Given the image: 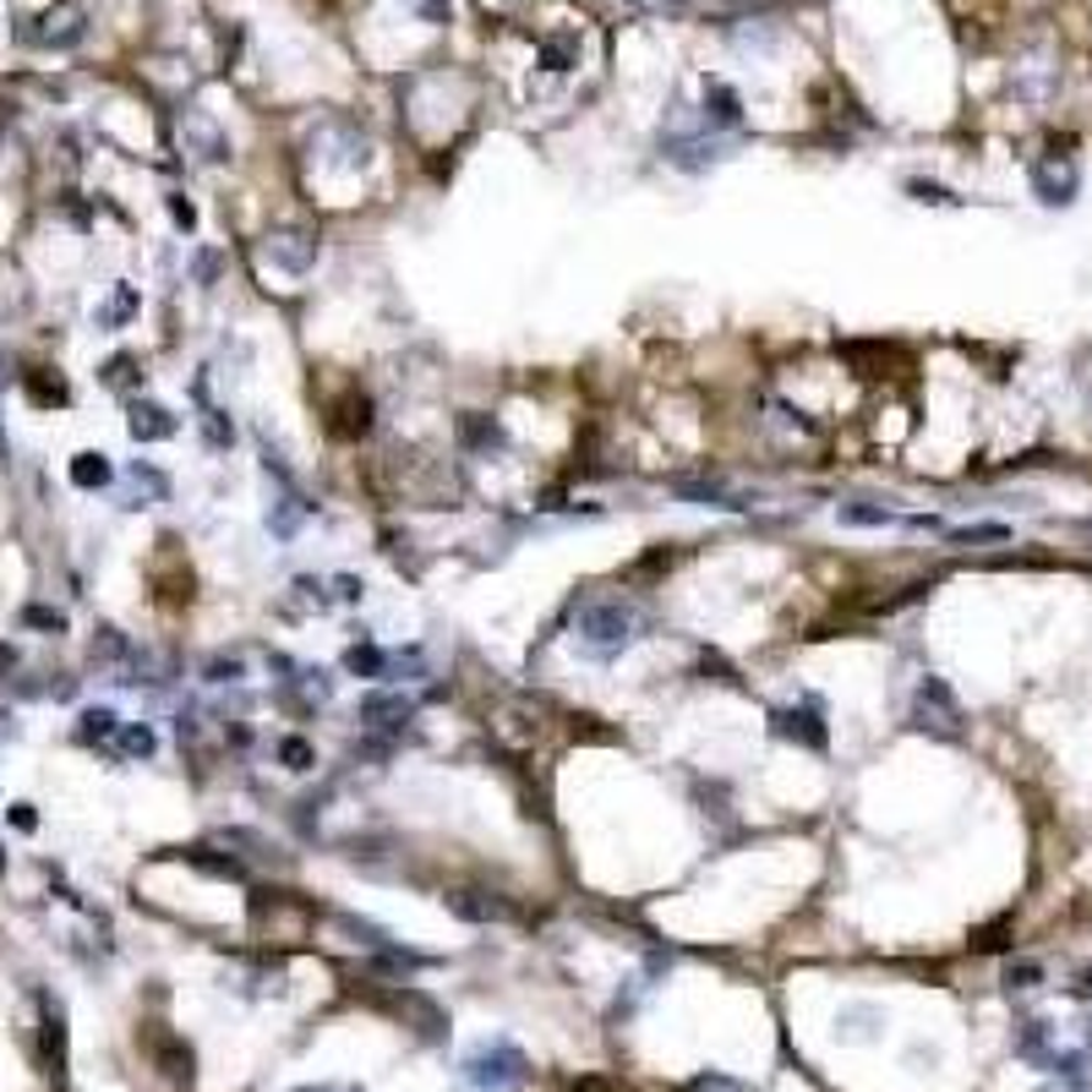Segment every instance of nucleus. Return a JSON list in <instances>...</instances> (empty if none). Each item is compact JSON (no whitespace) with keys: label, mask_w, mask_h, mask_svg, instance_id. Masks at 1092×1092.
I'll list each match as a JSON object with an SVG mask.
<instances>
[{"label":"nucleus","mask_w":1092,"mask_h":1092,"mask_svg":"<svg viewBox=\"0 0 1092 1092\" xmlns=\"http://www.w3.org/2000/svg\"><path fill=\"white\" fill-rule=\"evenodd\" d=\"M82 33H88V16H82L77 5H55V11H44V16H33V22L22 27V44H38V49H71Z\"/></svg>","instance_id":"4"},{"label":"nucleus","mask_w":1092,"mask_h":1092,"mask_svg":"<svg viewBox=\"0 0 1092 1092\" xmlns=\"http://www.w3.org/2000/svg\"><path fill=\"white\" fill-rule=\"evenodd\" d=\"M405 5H410L421 22H432V27H443V22L454 16V0H405Z\"/></svg>","instance_id":"41"},{"label":"nucleus","mask_w":1092,"mask_h":1092,"mask_svg":"<svg viewBox=\"0 0 1092 1092\" xmlns=\"http://www.w3.org/2000/svg\"><path fill=\"white\" fill-rule=\"evenodd\" d=\"M11 825H16V830H33V825H38L33 803H11Z\"/></svg>","instance_id":"47"},{"label":"nucleus","mask_w":1092,"mask_h":1092,"mask_svg":"<svg viewBox=\"0 0 1092 1092\" xmlns=\"http://www.w3.org/2000/svg\"><path fill=\"white\" fill-rule=\"evenodd\" d=\"M449 913L465 918V924H514L519 918L503 896H486V891H454L449 896Z\"/></svg>","instance_id":"12"},{"label":"nucleus","mask_w":1092,"mask_h":1092,"mask_svg":"<svg viewBox=\"0 0 1092 1092\" xmlns=\"http://www.w3.org/2000/svg\"><path fill=\"white\" fill-rule=\"evenodd\" d=\"M497 732H503L508 743H536V738H541V716H536L530 705H508Z\"/></svg>","instance_id":"21"},{"label":"nucleus","mask_w":1092,"mask_h":1092,"mask_svg":"<svg viewBox=\"0 0 1092 1092\" xmlns=\"http://www.w3.org/2000/svg\"><path fill=\"white\" fill-rule=\"evenodd\" d=\"M263 470H268V475H279V481H285V486H290V481H296V475H290V465H285V454H279V449H274V443H268V438H263Z\"/></svg>","instance_id":"44"},{"label":"nucleus","mask_w":1092,"mask_h":1092,"mask_svg":"<svg viewBox=\"0 0 1092 1092\" xmlns=\"http://www.w3.org/2000/svg\"><path fill=\"white\" fill-rule=\"evenodd\" d=\"M0 874H5V852H0Z\"/></svg>","instance_id":"53"},{"label":"nucleus","mask_w":1092,"mask_h":1092,"mask_svg":"<svg viewBox=\"0 0 1092 1092\" xmlns=\"http://www.w3.org/2000/svg\"><path fill=\"white\" fill-rule=\"evenodd\" d=\"M115 738H121V754H126V760H154V749H158L154 727H143V721H132V727H121Z\"/></svg>","instance_id":"28"},{"label":"nucleus","mask_w":1092,"mask_h":1092,"mask_svg":"<svg viewBox=\"0 0 1092 1092\" xmlns=\"http://www.w3.org/2000/svg\"><path fill=\"white\" fill-rule=\"evenodd\" d=\"M1077 186H1082V175H1077V158L1071 154H1044L1033 164V191H1038L1049 208L1077 202Z\"/></svg>","instance_id":"5"},{"label":"nucleus","mask_w":1092,"mask_h":1092,"mask_svg":"<svg viewBox=\"0 0 1092 1092\" xmlns=\"http://www.w3.org/2000/svg\"><path fill=\"white\" fill-rule=\"evenodd\" d=\"M661 158H672L677 169H710L716 158H727L716 143H705V137H677V132H666L661 137Z\"/></svg>","instance_id":"14"},{"label":"nucleus","mask_w":1092,"mask_h":1092,"mask_svg":"<svg viewBox=\"0 0 1092 1092\" xmlns=\"http://www.w3.org/2000/svg\"><path fill=\"white\" fill-rule=\"evenodd\" d=\"M410 716H416L410 694H361V705H355V721L366 732H388V738H399L405 732L399 721H410Z\"/></svg>","instance_id":"6"},{"label":"nucleus","mask_w":1092,"mask_h":1092,"mask_svg":"<svg viewBox=\"0 0 1092 1092\" xmlns=\"http://www.w3.org/2000/svg\"><path fill=\"white\" fill-rule=\"evenodd\" d=\"M771 727H776V738H786V743H803V749H825L830 743V727L819 721V705H786V710H776L771 716Z\"/></svg>","instance_id":"9"},{"label":"nucleus","mask_w":1092,"mask_h":1092,"mask_svg":"<svg viewBox=\"0 0 1092 1092\" xmlns=\"http://www.w3.org/2000/svg\"><path fill=\"white\" fill-rule=\"evenodd\" d=\"M307 514H312V503H301V497L290 492V497H279V503L268 508V530H274V536H296V525H301Z\"/></svg>","instance_id":"23"},{"label":"nucleus","mask_w":1092,"mask_h":1092,"mask_svg":"<svg viewBox=\"0 0 1092 1092\" xmlns=\"http://www.w3.org/2000/svg\"><path fill=\"white\" fill-rule=\"evenodd\" d=\"M137 307H143V301H137V290H132V285H115V296L99 307V328H121V322H132Z\"/></svg>","instance_id":"25"},{"label":"nucleus","mask_w":1092,"mask_h":1092,"mask_svg":"<svg viewBox=\"0 0 1092 1092\" xmlns=\"http://www.w3.org/2000/svg\"><path fill=\"white\" fill-rule=\"evenodd\" d=\"M366 596V585L355 580V574H333V602H344V607H355Z\"/></svg>","instance_id":"43"},{"label":"nucleus","mask_w":1092,"mask_h":1092,"mask_svg":"<svg viewBox=\"0 0 1092 1092\" xmlns=\"http://www.w3.org/2000/svg\"><path fill=\"white\" fill-rule=\"evenodd\" d=\"M126 481H132L137 492H148L154 503H164V497H169V475H164V470H154V465H143V460L126 470Z\"/></svg>","instance_id":"31"},{"label":"nucleus","mask_w":1092,"mask_h":1092,"mask_svg":"<svg viewBox=\"0 0 1092 1092\" xmlns=\"http://www.w3.org/2000/svg\"><path fill=\"white\" fill-rule=\"evenodd\" d=\"M279 765H285V771H296V776H301V771H312L317 765L312 743H307V738H279Z\"/></svg>","instance_id":"32"},{"label":"nucleus","mask_w":1092,"mask_h":1092,"mask_svg":"<svg viewBox=\"0 0 1092 1092\" xmlns=\"http://www.w3.org/2000/svg\"><path fill=\"white\" fill-rule=\"evenodd\" d=\"M169 219H175V224H180V230H197V208H191V202H186V197H180V191H175V197H169Z\"/></svg>","instance_id":"45"},{"label":"nucleus","mask_w":1092,"mask_h":1092,"mask_svg":"<svg viewBox=\"0 0 1092 1092\" xmlns=\"http://www.w3.org/2000/svg\"><path fill=\"white\" fill-rule=\"evenodd\" d=\"M460 449H470V454H492V449H508V432L492 421V416H481V410H465L460 416Z\"/></svg>","instance_id":"13"},{"label":"nucleus","mask_w":1092,"mask_h":1092,"mask_svg":"<svg viewBox=\"0 0 1092 1092\" xmlns=\"http://www.w3.org/2000/svg\"><path fill=\"white\" fill-rule=\"evenodd\" d=\"M290 591H296V607H307V613H328V607H333V591H328L322 580H312V574H301Z\"/></svg>","instance_id":"29"},{"label":"nucleus","mask_w":1092,"mask_h":1092,"mask_svg":"<svg viewBox=\"0 0 1092 1092\" xmlns=\"http://www.w3.org/2000/svg\"><path fill=\"white\" fill-rule=\"evenodd\" d=\"M154 1055H158V1066H164V1077L191 1082V1049H186V1044H175V1038H154Z\"/></svg>","instance_id":"27"},{"label":"nucleus","mask_w":1092,"mask_h":1092,"mask_svg":"<svg viewBox=\"0 0 1092 1092\" xmlns=\"http://www.w3.org/2000/svg\"><path fill=\"white\" fill-rule=\"evenodd\" d=\"M836 519H841V525H891L896 514H891V508H874V503H841Z\"/></svg>","instance_id":"34"},{"label":"nucleus","mask_w":1092,"mask_h":1092,"mask_svg":"<svg viewBox=\"0 0 1092 1092\" xmlns=\"http://www.w3.org/2000/svg\"><path fill=\"white\" fill-rule=\"evenodd\" d=\"M301 1092H339V1088H301Z\"/></svg>","instance_id":"51"},{"label":"nucleus","mask_w":1092,"mask_h":1092,"mask_svg":"<svg viewBox=\"0 0 1092 1092\" xmlns=\"http://www.w3.org/2000/svg\"><path fill=\"white\" fill-rule=\"evenodd\" d=\"M16 666V644H0V672H11Z\"/></svg>","instance_id":"49"},{"label":"nucleus","mask_w":1092,"mask_h":1092,"mask_svg":"<svg viewBox=\"0 0 1092 1092\" xmlns=\"http://www.w3.org/2000/svg\"><path fill=\"white\" fill-rule=\"evenodd\" d=\"M672 492L677 497H688V503H710V508H743L732 492H721L716 481H672Z\"/></svg>","instance_id":"22"},{"label":"nucleus","mask_w":1092,"mask_h":1092,"mask_svg":"<svg viewBox=\"0 0 1092 1092\" xmlns=\"http://www.w3.org/2000/svg\"><path fill=\"white\" fill-rule=\"evenodd\" d=\"M180 137H186V154L202 158V164L230 158V137H224V132H219V121H213V115H202V110H186V115H180Z\"/></svg>","instance_id":"10"},{"label":"nucleus","mask_w":1092,"mask_h":1092,"mask_svg":"<svg viewBox=\"0 0 1092 1092\" xmlns=\"http://www.w3.org/2000/svg\"><path fill=\"white\" fill-rule=\"evenodd\" d=\"M536 66H541V71H552V77L574 71V66H580V33H552V38H541Z\"/></svg>","instance_id":"15"},{"label":"nucleus","mask_w":1092,"mask_h":1092,"mask_svg":"<svg viewBox=\"0 0 1092 1092\" xmlns=\"http://www.w3.org/2000/svg\"><path fill=\"white\" fill-rule=\"evenodd\" d=\"M186 863L202 869V874H213V880H241L246 874L241 858H213V847H186Z\"/></svg>","instance_id":"24"},{"label":"nucleus","mask_w":1092,"mask_h":1092,"mask_svg":"<svg viewBox=\"0 0 1092 1092\" xmlns=\"http://www.w3.org/2000/svg\"><path fill=\"white\" fill-rule=\"evenodd\" d=\"M115 732H121V716H115L110 705H93V710L77 716V743H104V738H115Z\"/></svg>","instance_id":"19"},{"label":"nucleus","mask_w":1092,"mask_h":1092,"mask_svg":"<svg viewBox=\"0 0 1092 1092\" xmlns=\"http://www.w3.org/2000/svg\"><path fill=\"white\" fill-rule=\"evenodd\" d=\"M633 607L628 602H585V613H580V628H574V639H580V650L591 655V661H613V655H624L628 644H633Z\"/></svg>","instance_id":"1"},{"label":"nucleus","mask_w":1092,"mask_h":1092,"mask_svg":"<svg viewBox=\"0 0 1092 1092\" xmlns=\"http://www.w3.org/2000/svg\"><path fill=\"white\" fill-rule=\"evenodd\" d=\"M27 394H33L38 405H66V399H71L66 383H60L55 372H33V377H27Z\"/></svg>","instance_id":"33"},{"label":"nucleus","mask_w":1092,"mask_h":1092,"mask_svg":"<svg viewBox=\"0 0 1092 1092\" xmlns=\"http://www.w3.org/2000/svg\"><path fill=\"white\" fill-rule=\"evenodd\" d=\"M241 672H246V666H241V655H213V661L202 666V677H208V683H235Z\"/></svg>","instance_id":"40"},{"label":"nucleus","mask_w":1092,"mask_h":1092,"mask_svg":"<svg viewBox=\"0 0 1092 1092\" xmlns=\"http://www.w3.org/2000/svg\"><path fill=\"white\" fill-rule=\"evenodd\" d=\"M699 121H705V132H738L743 126V99H738V88H727L721 77H705L699 82Z\"/></svg>","instance_id":"7"},{"label":"nucleus","mask_w":1092,"mask_h":1092,"mask_svg":"<svg viewBox=\"0 0 1092 1092\" xmlns=\"http://www.w3.org/2000/svg\"><path fill=\"white\" fill-rule=\"evenodd\" d=\"M344 672H350V677H372V683H383V677L394 672V655H388V650H377L372 639H361V644H350V650H344Z\"/></svg>","instance_id":"16"},{"label":"nucleus","mask_w":1092,"mask_h":1092,"mask_svg":"<svg viewBox=\"0 0 1092 1092\" xmlns=\"http://www.w3.org/2000/svg\"><path fill=\"white\" fill-rule=\"evenodd\" d=\"M22 624L44 628V633H60V628H66V613H55V607H38V602H33V607H22Z\"/></svg>","instance_id":"38"},{"label":"nucleus","mask_w":1092,"mask_h":1092,"mask_svg":"<svg viewBox=\"0 0 1092 1092\" xmlns=\"http://www.w3.org/2000/svg\"><path fill=\"white\" fill-rule=\"evenodd\" d=\"M907 191L918 197V202H939V208H950V202H961V197H950L939 180H907Z\"/></svg>","instance_id":"42"},{"label":"nucleus","mask_w":1092,"mask_h":1092,"mask_svg":"<svg viewBox=\"0 0 1092 1092\" xmlns=\"http://www.w3.org/2000/svg\"><path fill=\"white\" fill-rule=\"evenodd\" d=\"M202 438H208L213 449H230V443H235V427L224 421V410H202Z\"/></svg>","instance_id":"36"},{"label":"nucleus","mask_w":1092,"mask_h":1092,"mask_svg":"<svg viewBox=\"0 0 1092 1092\" xmlns=\"http://www.w3.org/2000/svg\"><path fill=\"white\" fill-rule=\"evenodd\" d=\"M869 1022H880V1011H874V1005H847V1011L836 1016V1033H847V1038H869V1033H874Z\"/></svg>","instance_id":"30"},{"label":"nucleus","mask_w":1092,"mask_h":1092,"mask_svg":"<svg viewBox=\"0 0 1092 1092\" xmlns=\"http://www.w3.org/2000/svg\"><path fill=\"white\" fill-rule=\"evenodd\" d=\"M0 460H5V432H0Z\"/></svg>","instance_id":"52"},{"label":"nucleus","mask_w":1092,"mask_h":1092,"mask_svg":"<svg viewBox=\"0 0 1092 1092\" xmlns=\"http://www.w3.org/2000/svg\"><path fill=\"white\" fill-rule=\"evenodd\" d=\"M175 416L158 405V399H132L126 405V432L137 438V443H164V438H175Z\"/></svg>","instance_id":"11"},{"label":"nucleus","mask_w":1092,"mask_h":1092,"mask_svg":"<svg viewBox=\"0 0 1092 1092\" xmlns=\"http://www.w3.org/2000/svg\"><path fill=\"white\" fill-rule=\"evenodd\" d=\"M1038 983H1044V967H1038V961H1011V967H1005V989L1027 994V989H1038Z\"/></svg>","instance_id":"35"},{"label":"nucleus","mask_w":1092,"mask_h":1092,"mask_svg":"<svg viewBox=\"0 0 1092 1092\" xmlns=\"http://www.w3.org/2000/svg\"><path fill=\"white\" fill-rule=\"evenodd\" d=\"M110 481H115V470H110L104 454H93V449H88V454H77V460H71V486L99 492V486H110Z\"/></svg>","instance_id":"20"},{"label":"nucleus","mask_w":1092,"mask_h":1092,"mask_svg":"<svg viewBox=\"0 0 1092 1092\" xmlns=\"http://www.w3.org/2000/svg\"><path fill=\"white\" fill-rule=\"evenodd\" d=\"M333 929H339V935H350V945H366V950H388V935H383L377 924H366V918L333 913Z\"/></svg>","instance_id":"26"},{"label":"nucleus","mask_w":1092,"mask_h":1092,"mask_svg":"<svg viewBox=\"0 0 1092 1092\" xmlns=\"http://www.w3.org/2000/svg\"><path fill=\"white\" fill-rule=\"evenodd\" d=\"M5 383H11V372H5V355H0V388H5Z\"/></svg>","instance_id":"50"},{"label":"nucleus","mask_w":1092,"mask_h":1092,"mask_svg":"<svg viewBox=\"0 0 1092 1092\" xmlns=\"http://www.w3.org/2000/svg\"><path fill=\"white\" fill-rule=\"evenodd\" d=\"M0 738H16V716L11 710H0Z\"/></svg>","instance_id":"48"},{"label":"nucleus","mask_w":1092,"mask_h":1092,"mask_svg":"<svg viewBox=\"0 0 1092 1092\" xmlns=\"http://www.w3.org/2000/svg\"><path fill=\"white\" fill-rule=\"evenodd\" d=\"M93 661H104V666H126L132 672V661H137V650H132V639L121 633V628H93Z\"/></svg>","instance_id":"18"},{"label":"nucleus","mask_w":1092,"mask_h":1092,"mask_svg":"<svg viewBox=\"0 0 1092 1092\" xmlns=\"http://www.w3.org/2000/svg\"><path fill=\"white\" fill-rule=\"evenodd\" d=\"M328 427H333V438H366L372 432V399L366 394H350Z\"/></svg>","instance_id":"17"},{"label":"nucleus","mask_w":1092,"mask_h":1092,"mask_svg":"<svg viewBox=\"0 0 1092 1092\" xmlns=\"http://www.w3.org/2000/svg\"><path fill=\"white\" fill-rule=\"evenodd\" d=\"M104 388H126V383H137V361L132 355H115V361H104Z\"/></svg>","instance_id":"37"},{"label":"nucleus","mask_w":1092,"mask_h":1092,"mask_svg":"<svg viewBox=\"0 0 1092 1092\" xmlns=\"http://www.w3.org/2000/svg\"><path fill=\"white\" fill-rule=\"evenodd\" d=\"M460 1071H465V1082L475 1092H519L525 1077H530V1060L508 1038H486L460 1060Z\"/></svg>","instance_id":"2"},{"label":"nucleus","mask_w":1092,"mask_h":1092,"mask_svg":"<svg viewBox=\"0 0 1092 1092\" xmlns=\"http://www.w3.org/2000/svg\"><path fill=\"white\" fill-rule=\"evenodd\" d=\"M950 541H956V547H972V541H1011V530H1005V525H967V530H956Z\"/></svg>","instance_id":"39"},{"label":"nucleus","mask_w":1092,"mask_h":1092,"mask_svg":"<svg viewBox=\"0 0 1092 1092\" xmlns=\"http://www.w3.org/2000/svg\"><path fill=\"white\" fill-rule=\"evenodd\" d=\"M913 721L935 738H961V705L956 694L939 683V677H924L918 683V699H913Z\"/></svg>","instance_id":"3"},{"label":"nucleus","mask_w":1092,"mask_h":1092,"mask_svg":"<svg viewBox=\"0 0 1092 1092\" xmlns=\"http://www.w3.org/2000/svg\"><path fill=\"white\" fill-rule=\"evenodd\" d=\"M219 274V252H197V285H213Z\"/></svg>","instance_id":"46"},{"label":"nucleus","mask_w":1092,"mask_h":1092,"mask_svg":"<svg viewBox=\"0 0 1092 1092\" xmlns=\"http://www.w3.org/2000/svg\"><path fill=\"white\" fill-rule=\"evenodd\" d=\"M263 257H268L274 268H285V274H312L317 268V235H307V230H274V235L263 241Z\"/></svg>","instance_id":"8"}]
</instances>
